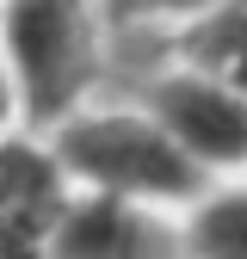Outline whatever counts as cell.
Wrapping results in <instances>:
<instances>
[{
  "instance_id": "6da1fadb",
  "label": "cell",
  "mask_w": 247,
  "mask_h": 259,
  "mask_svg": "<svg viewBox=\"0 0 247 259\" xmlns=\"http://www.w3.org/2000/svg\"><path fill=\"white\" fill-rule=\"evenodd\" d=\"M50 154L62 160L68 185L105 191V198H130L154 210H192L216 185L210 167H198L142 105H80L62 123L44 130Z\"/></svg>"
},
{
  "instance_id": "7a4b0ae2",
  "label": "cell",
  "mask_w": 247,
  "mask_h": 259,
  "mask_svg": "<svg viewBox=\"0 0 247 259\" xmlns=\"http://www.w3.org/2000/svg\"><path fill=\"white\" fill-rule=\"evenodd\" d=\"M0 62L19 87V123L44 136L99 87L105 44L93 0H0Z\"/></svg>"
},
{
  "instance_id": "3957f363",
  "label": "cell",
  "mask_w": 247,
  "mask_h": 259,
  "mask_svg": "<svg viewBox=\"0 0 247 259\" xmlns=\"http://www.w3.org/2000/svg\"><path fill=\"white\" fill-rule=\"evenodd\" d=\"M142 111L210 173H247V93L216 80L204 68L167 62L161 74L142 80Z\"/></svg>"
},
{
  "instance_id": "277c9868",
  "label": "cell",
  "mask_w": 247,
  "mask_h": 259,
  "mask_svg": "<svg viewBox=\"0 0 247 259\" xmlns=\"http://www.w3.org/2000/svg\"><path fill=\"white\" fill-rule=\"evenodd\" d=\"M74 185L37 130L0 136V259H50Z\"/></svg>"
},
{
  "instance_id": "5b68a950",
  "label": "cell",
  "mask_w": 247,
  "mask_h": 259,
  "mask_svg": "<svg viewBox=\"0 0 247 259\" xmlns=\"http://www.w3.org/2000/svg\"><path fill=\"white\" fill-rule=\"evenodd\" d=\"M50 259H185V222L173 210L74 185L68 210L56 222Z\"/></svg>"
},
{
  "instance_id": "8992f818",
  "label": "cell",
  "mask_w": 247,
  "mask_h": 259,
  "mask_svg": "<svg viewBox=\"0 0 247 259\" xmlns=\"http://www.w3.org/2000/svg\"><path fill=\"white\" fill-rule=\"evenodd\" d=\"M161 56L185 62V68H204V74L247 93V0H210L204 13L179 19L161 37Z\"/></svg>"
},
{
  "instance_id": "52a82bcc",
  "label": "cell",
  "mask_w": 247,
  "mask_h": 259,
  "mask_svg": "<svg viewBox=\"0 0 247 259\" xmlns=\"http://www.w3.org/2000/svg\"><path fill=\"white\" fill-rule=\"evenodd\" d=\"M185 222V259H247V185H223L179 216Z\"/></svg>"
},
{
  "instance_id": "ba28073f",
  "label": "cell",
  "mask_w": 247,
  "mask_h": 259,
  "mask_svg": "<svg viewBox=\"0 0 247 259\" xmlns=\"http://www.w3.org/2000/svg\"><path fill=\"white\" fill-rule=\"evenodd\" d=\"M204 7L210 0H105V13L124 19V25H179V19H192Z\"/></svg>"
},
{
  "instance_id": "9c48e42d",
  "label": "cell",
  "mask_w": 247,
  "mask_h": 259,
  "mask_svg": "<svg viewBox=\"0 0 247 259\" xmlns=\"http://www.w3.org/2000/svg\"><path fill=\"white\" fill-rule=\"evenodd\" d=\"M13 130H25L19 123V87L7 74V62H0V136H13Z\"/></svg>"
}]
</instances>
